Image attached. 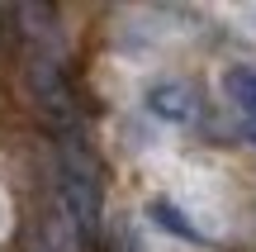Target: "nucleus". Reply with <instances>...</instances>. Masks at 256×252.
Masks as SVG:
<instances>
[{
    "mask_svg": "<svg viewBox=\"0 0 256 252\" xmlns=\"http://www.w3.org/2000/svg\"><path fill=\"white\" fill-rule=\"evenodd\" d=\"M223 91H228V100L242 110V119H256V67H232V72L223 76Z\"/></svg>",
    "mask_w": 256,
    "mask_h": 252,
    "instance_id": "20e7f679",
    "label": "nucleus"
},
{
    "mask_svg": "<svg viewBox=\"0 0 256 252\" xmlns=\"http://www.w3.org/2000/svg\"><path fill=\"white\" fill-rule=\"evenodd\" d=\"M147 110L156 114V119H166V124H200V114H204V100H200V91H194L190 81H156L152 91H147Z\"/></svg>",
    "mask_w": 256,
    "mask_h": 252,
    "instance_id": "f03ea898",
    "label": "nucleus"
},
{
    "mask_svg": "<svg viewBox=\"0 0 256 252\" xmlns=\"http://www.w3.org/2000/svg\"><path fill=\"white\" fill-rule=\"evenodd\" d=\"M147 219H152V224H162L166 233H171V238H180V243H194V247H204V243H209V238L194 228V219H190V214H180L171 200H152V205H147Z\"/></svg>",
    "mask_w": 256,
    "mask_h": 252,
    "instance_id": "7ed1b4c3",
    "label": "nucleus"
},
{
    "mask_svg": "<svg viewBox=\"0 0 256 252\" xmlns=\"http://www.w3.org/2000/svg\"><path fill=\"white\" fill-rule=\"evenodd\" d=\"M62 195L72 205L81 233H95L100 228V176H95V162L86 157V148L76 143V133H62Z\"/></svg>",
    "mask_w": 256,
    "mask_h": 252,
    "instance_id": "f257e3e1",
    "label": "nucleus"
},
{
    "mask_svg": "<svg viewBox=\"0 0 256 252\" xmlns=\"http://www.w3.org/2000/svg\"><path fill=\"white\" fill-rule=\"evenodd\" d=\"M242 129H247V138L256 143V119H242Z\"/></svg>",
    "mask_w": 256,
    "mask_h": 252,
    "instance_id": "39448f33",
    "label": "nucleus"
}]
</instances>
